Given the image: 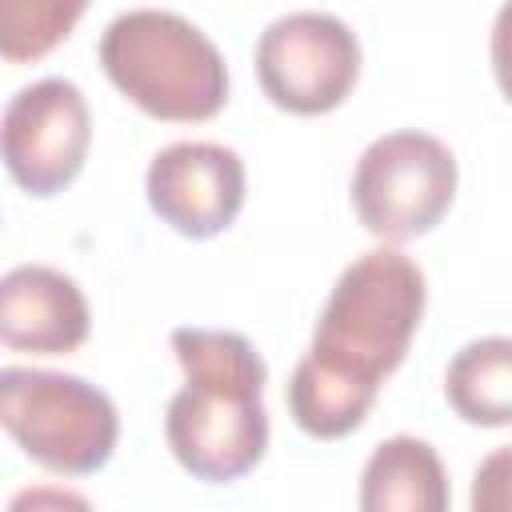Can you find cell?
I'll list each match as a JSON object with an SVG mask.
<instances>
[{
    "label": "cell",
    "instance_id": "4",
    "mask_svg": "<svg viewBox=\"0 0 512 512\" xmlns=\"http://www.w3.org/2000/svg\"><path fill=\"white\" fill-rule=\"evenodd\" d=\"M0 424L12 444L56 476L100 472L120 440V416L104 388L72 372L4 368Z\"/></svg>",
    "mask_w": 512,
    "mask_h": 512
},
{
    "label": "cell",
    "instance_id": "14",
    "mask_svg": "<svg viewBox=\"0 0 512 512\" xmlns=\"http://www.w3.org/2000/svg\"><path fill=\"white\" fill-rule=\"evenodd\" d=\"M488 56H492V76L500 96L512 104V0L500 4L496 20H492V36H488Z\"/></svg>",
    "mask_w": 512,
    "mask_h": 512
},
{
    "label": "cell",
    "instance_id": "12",
    "mask_svg": "<svg viewBox=\"0 0 512 512\" xmlns=\"http://www.w3.org/2000/svg\"><path fill=\"white\" fill-rule=\"evenodd\" d=\"M88 0H0V52L8 64H32L48 56L76 20Z\"/></svg>",
    "mask_w": 512,
    "mask_h": 512
},
{
    "label": "cell",
    "instance_id": "1",
    "mask_svg": "<svg viewBox=\"0 0 512 512\" xmlns=\"http://www.w3.org/2000/svg\"><path fill=\"white\" fill-rule=\"evenodd\" d=\"M424 304L428 280L420 264L392 244L360 252L336 276L312 344L284 388L288 412L304 436L340 440L368 420L380 384L408 356Z\"/></svg>",
    "mask_w": 512,
    "mask_h": 512
},
{
    "label": "cell",
    "instance_id": "8",
    "mask_svg": "<svg viewBox=\"0 0 512 512\" xmlns=\"http://www.w3.org/2000/svg\"><path fill=\"white\" fill-rule=\"evenodd\" d=\"M148 208L188 240H212L244 208V160L208 140L160 148L144 172Z\"/></svg>",
    "mask_w": 512,
    "mask_h": 512
},
{
    "label": "cell",
    "instance_id": "2",
    "mask_svg": "<svg viewBox=\"0 0 512 512\" xmlns=\"http://www.w3.org/2000/svg\"><path fill=\"white\" fill-rule=\"evenodd\" d=\"M172 352L184 384L168 400L164 440L176 464L204 484L248 476L268 452V364L248 336L224 328H176Z\"/></svg>",
    "mask_w": 512,
    "mask_h": 512
},
{
    "label": "cell",
    "instance_id": "7",
    "mask_svg": "<svg viewBox=\"0 0 512 512\" xmlns=\"http://www.w3.org/2000/svg\"><path fill=\"white\" fill-rule=\"evenodd\" d=\"M92 144V116L84 104V92L64 76H44L36 84H24L4 104L0 124V148L8 176L28 196H56L64 192Z\"/></svg>",
    "mask_w": 512,
    "mask_h": 512
},
{
    "label": "cell",
    "instance_id": "9",
    "mask_svg": "<svg viewBox=\"0 0 512 512\" xmlns=\"http://www.w3.org/2000/svg\"><path fill=\"white\" fill-rule=\"evenodd\" d=\"M92 332L88 300L72 276L48 264H16L0 280V340L12 352L68 356Z\"/></svg>",
    "mask_w": 512,
    "mask_h": 512
},
{
    "label": "cell",
    "instance_id": "5",
    "mask_svg": "<svg viewBox=\"0 0 512 512\" xmlns=\"http://www.w3.org/2000/svg\"><path fill=\"white\" fill-rule=\"evenodd\" d=\"M456 156L444 140L400 128L376 136L352 168V208L384 244L428 236L456 200Z\"/></svg>",
    "mask_w": 512,
    "mask_h": 512
},
{
    "label": "cell",
    "instance_id": "10",
    "mask_svg": "<svg viewBox=\"0 0 512 512\" xmlns=\"http://www.w3.org/2000/svg\"><path fill=\"white\" fill-rule=\"evenodd\" d=\"M356 500L364 512H444L452 492L448 472L428 440L388 436L372 448Z\"/></svg>",
    "mask_w": 512,
    "mask_h": 512
},
{
    "label": "cell",
    "instance_id": "3",
    "mask_svg": "<svg viewBox=\"0 0 512 512\" xmlns=\"http://www.w3.org/2000/svg\"><path fill=\"white\" fill-rule=\"evenodd\" d=\"M96 56L116 92L152 120L200 124L228 104V64L220 48L176 12H120L100 32Z\"/></svg>",
    "mask_w": 512,
    "mask_h": 512
},
{
    "label": "cell",
    "instance_id": "11",
    "mask_svg": "<svg viewBox=\"0 0 512 512\" xmlns=\"http://www.w3.org/2000/svg\"><path fill=\"white\" fill-rule=\"evenodd\" d=\"M448 408L476 428L512 424V336L468 340L444 372Z\"/></svg>",
    "mask_w": 512,
    "mask_h": 512
},
{
    "label": "cell",
    "instance_id": "6",
    "mask_svg": "<svg viewBox=\"0 0 512 512\" xmlns=\"http://www.w3.org/2000/svg\"><path fill=\"white\" fill-rule=\"evenodd\" d=\"M256 80L280 112L324 116L360 80V40L332 12H288L256 40Z\"/></svg>",
    "mask_w": 512,
    "mask_h": 512
},
{
    "label": "cell",
    "instance_id": "13",
    "mask_svg": "<svg viewBox=\"0 0 512 512\" xmlns=\"http://www.w3.org/2000/svg\"><path fill=\"white\" fill-rule=\"evenodd\" d=\"M468 504L476 512H512V444L488 452L472 476Z\"/></svg>",
    "mask_w": 512,
    "mask_h": 512
}]
</instances>
